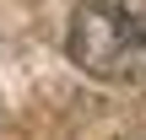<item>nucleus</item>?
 I'll return each mask as SVG.
<instances>
[{
  "label": "nucleus",
  "instance_id": "f257e3e1",
  "mask_svg": "<svg viewBox=\"0 0 146 140\" xmlns=\"http://www.w3.org/2000/svg\"><path fill=\"white\" fill-rule=\"evenodd\" d=\"M65 49L98 81H146V0H81Z\"/></svg>",
  "mask_w": 146,
  "mask_h": 140
}]
</instances>
